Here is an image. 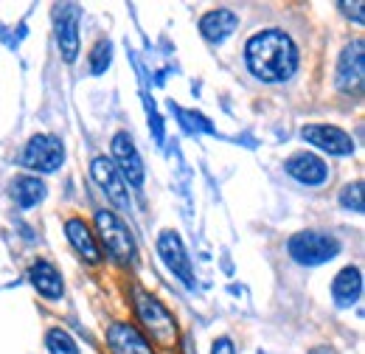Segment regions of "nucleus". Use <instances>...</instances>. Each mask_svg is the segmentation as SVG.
Segmentation results:
<instances>
[{
    "mask_svg": "<svg viewBox=\"0 0 365 354\" xmlns=\"http://www.w3.org/2000/svg\"><path fill=\"white\" fill-rule=\"evenodd\" d=\"M245 62L250 74L267 85L287 82L298 71V48L281 29H267L253 34L245 45Z\"/></svg>",
    "mask_w": 365,
    "mask_h": 354,
    "instance_id": "nucleus-1",
    "label": "nucleus"
},
{
    "mask_svg": "<svg viewBox=\"0 0 365 354\" xmlns=\"http://www.w3.org/2000/svg\"><path fill=\"white\" fill-rule=\"evenodd\" d=\"M96 228H98V239L104 245V251L121 262V265H130L135 259V242H133V233L124 222L118 220L113 211L101 208L96 211Z\"/></svg>",
    "mask_w": 365,
    "mask_h": 354,
    "instance_id": "nucleus-2",
    "label": "nucleus"
},
{
    "mask_svg": "<svg viewBox=\"0 0 365 354\" xmlns=\"http://www.w3.org/2000/svg\"><path fill=\"white\" fill-rule=\"evenodd\" d=\"M289 256L298 262V265H307V267H315L323 265L329 259H334L340 253V242L329 233H318V231H301L289 239L287 245Z\"/></svg>",
    "mask_w": 365,
    "mask_h": 354,
    "instance_id": "nucleus-3",
    "label": "nucleus"
},
{
    "mask_svg": "<svg viewBox=\"0 0 365 354\" xmlns=\"http://www.w3.org/2000/svg\"><path fill=\"white\" fill-rule=\"evenodd\" d=\"M135 310L138 318L143 320V326L163 343V346H172L175 338H178V326H175V318L172 312L166 310L155 295L143 293V290H135Z\"/></svg>",
    "mask_w": 365,
    "mask_h": 354,
    "instance_id": "nucleus-4",
    "label": "nucleus"
},
{
    "mask_svg": "<svg viewBox=\"0 0 365 354\" xmlns=\"http://www.w3.org/2000/svg\"><path fill=\"white\" fill-rule=\"evenodd\" d=\"M65 161V146L56 135H34L23 149V166L34 172H56Z\"/></svg>",
    "mask_w": 365,
    "mask_h": 354,
    "instance_id": "nucleus-5",
    "label": "nucleus"
},
{
    "mask_svg": "<svg viewBox=\"0 0 365 354\" xmlns=\"http://www.w3.org/2000/svg\"><path fill=\"white\" fill-rule=\"evenodd\" d=\"M91 175H93V180H96L101 188H104V194L110 197V203H113L115 208L130 211L133 200H130V191H127V180L121 177V172L115 169V163H113L110 158H104V155L93 158Z\"/></svg>",
    "mask_w": 365,
    "mask_h": 354,
    "instance_id": "nucleus-6",
    "label": "nucleus"
},
{
    "mask_svg": "<svg viewBox=\"0 0 365 354\" xmlns=\"http://www.w3.org/2000/svg\"><path fill=\"white\" fill-rule=\"evenodd\" d=\"M158 251L163 256L166 267L180 278L185 287H194V267H191V259L185 253V245H182L180 233L178 231H163L158 236Z\"/></svg>",
    "mask_w": 365,
    "mask_h": 354,
    "instance_id": "nucleus-7",
    "label": "nucleus"
},
{
    "mask_svg": "<svg viewBox=\"0 0 365 354\" xmlns=\"http://www.w3.org/2000/svg\"><path fill=\"white\" fill-rule=\"evenodd\" d=\"M365 76V43L354 40L351 45L343 48L340 62H337V88L346 93H357L363 88Z\"/></svg>",
    "mask_w": 365,
    "mask_h": 354,
    "instance_id": "nucleus-8",
    "label": "nucleus"
},
{
    "mask_svg": "<svg viewBox=\"0 0 365 354\" xmlns=\"http://www.w3.org/2000/svg\"><path fill=\"white\" fill-rule=\"evenodd\" d=\"M113 163H115V169L121 172V177H124L127 183L143 186L146 169H143V161H140V155H138L135 141L127 133H115V138H113Z\"/></svg>",
    "mask_w": 365,
    "mask_h": 354,
    "instance_id": "nucleus-9",
    "label": "nucleus"
},
{
    "mask_svg": "<svg viewBox=\"0 0 365 354\" xmlns=\"http://www.w3.org/2000/svg\"><path fill=\"white\" fill-rule=\"evenodd\" d=\"M301 138L323 152H329V155H351L354 152L351 135L340 127H331V124H307L301 130Z\"/></svg>",
    "mask_w": 365,
    "mask_h": 354,
    "instance_id": "nucleus-10",
    "label": "nucleus"
},
{
    "mask_svg": "<svg viewBox=\"0 0 365 354\" xmlns=\"http://www.w3.org/2000/svg\"><path fill=\"white\" fill-rule=\"evenodd\" d=\"M56 43L65 62L79 56V9L73 3L56 6Z\"/></svg>",
    "mask_w": 365,
    "mask_h": 354,
    "instance_id": "nucleus-11",
    "label": "nucleus"
},
{
    "mask_svg": "<svg viewBox=\"0 0 365 354\" xmlns=\"http://www.w3.org/2000/svg\"><path fill=\"white\" fill-rule=\"evenodd\" d=\"M284 169H287V175L295 177V180L304 183V186H320V183H326V177H329L326 163L320 161L318 155H312V152H298V155H292V158L284 163Z\"/></svg>",
    "mask_w": 365,
    "mask_h": 354,
    "instance_id": "nucleus-12",
    "label": "nucleus"
},
{
    "mask_svg": "<svg viewBox=\"0 0 365 354\" xmlns=\"http://www.w3.org/2000/svg\"><path fill=\"white\" fill-rule=\"evenodd\" d=\"M107 343L113 354H155L149 340L130 323H113L107 332Z\"/></svg>",
    "mask_w": 365,
    "mask_h": 354,
    "instance_id": "nucleus-13",
    "label": "nucleus"
},
{
    "mask_svg": "<svg viewBox=\"0 0 365 354\" xmlns=\"http://www.w3.org/2000/svg\"><path fill=\"white\" fill-rule=\"evenodd\" d=\"M236 26H239V17L230 9H214L200 20V34L208 43H225L236 31Z\"/></svg>",
    "mask_w": 365,
    "mask_h": 354,
    "instance_id": "nucleus-14",
    "label": "nucleus"
},
{
    "mask_svg": "<svg viewBox=\"0 0 365 354\" xmlns=\"http://www.w3.org/2000/svg\"><path fill=\"white\" fill-rule=\"evenodd\" d=\"M29 278H31V284H34V290L40 293V295H46L51 301H56V298H62V293H65V284H62V275H59V270L46 262V259H37L31 270H29Z\"/></svg>",
    "mask_w": 365,
    "mask_h": 354,
    "instance_id": "nucleus-15",
    "label": "nucleus"
},
{
    "mask_svg": "<svg viewBox=\"0 0 365 354\" xmlns=\"http://www.w3.org/2000/svg\"><path fill=\"white\" fill-rule=\"evenodd\" d=\"M331 295H334L337 307H351V304H357V298L363 295V273H360L357 267H343V270L334 275Z\"/></svg>",
    "mask_w": 365,
    "mask_h": 354,
    "instance_id": "nucleus-16",
    "label": "nucleus"
},
{
    "mask_svg": "<svg viewBox=\"0 0 365 354\" xmlns=\"http://www.w3.org/2000/svg\"><path fill=\"white\" fill-rule=\"evenodd\" d=\"M65 233L73 245V251L88 262V265H98L101 262V251H98V242L91 233V228L82 220H68L65 222Z\"/></svg>",
    "mask_w": 365,
    "mask_h": 354,
    "instance_id": "nucleus-17",
    "label": "nucleus"
},
{
    "mask_svg": "<svg viewBox=\"0 0 365 354\" xmlns=\"http://www.w3.org/2000/svg\"><path fill=\"white\" fill-rule=\"evenodd\" d=\"M11 200L20 208H34L37 203L46 200V183L34 175H23L11 183Z\"/></svg>",
    "mask_w": 365,
    "mask_h": 354,
    "instance_id": "nucleus-18",
    "label": "nucleus"
},
{
    "mask_svg": "<svg viewBox=\"0 0 365 354\" xmlns=\"http://www.w3.org/2000/svg\"><path fill=\"white\" fill-rule=\"evenodd\" d=\"M46 343H48V352L51 354H79L76 340H73L65 329H51L46 338Z\"/></svg>",
    "mask_w": 365,
    "mask_h": 354,
    "instance_id": "nucleus-19",
    "label": "nucleus"
},
{
    "mask_svg": "<svg viewBox=\"0 0 365 354\" xmlns=\"http://www.w3.org/2000/svg\"><path fill=\"white\" fill-rule=\"evenodd\" d=\"M110 59H113V45L107 40H98L91 54V74H96V76L104 74L110 68Z\"/></svg>",
    "mask_w": 365,
    "mask_h": 354,
    "instance_id": "nucleus-20",
    "label": "nucleus"
},
{
    "mask_svg": "<svg viewBox=\"0 0 365 354\" xmlns=\"http://www.w3.org/2000/svg\"><path fill=\"white\" fill-rule=\"evenodd\" d=\"M340 203H343V208H351L354 214H363V183L357 180V183H351V186H346L343 191H340Z\"/></svg>",
    "mask_w": 365,
    "mask_h": 354,
    "instance_id": "nucleus-21",
    "label": "nucleus"
},
{
    "mask_svg": "<svg viewBox=\"0 0 365 354\" xmlns=\"http://www.w3.org/2000/svg\"><path fill=\"white\" fill-rule=\"evenodd\" d=\"M211 354H236V349H233V340H230V338H220V340L214 343Z\"/></svg>",
    "mask_w": 365,
    "mask_h": 354,
    "instance_id": "nucleus-22",
    "label": "nucleus"
},
{
    "mask_svg": "<svg viewBox=\"0 0 365 354\" xmlns=\"http://www.w3.org/2000/svg\"><path fill=\"white\" fill-rule=\"evenodd\" d=\"M309 354H337V352H334V349H329V346H315Z\"/></svg>",
    "mask_w": 365,
    "mask_h": 354,
    "instance_id": "nucleus-23",
    "label": "nucleus"
}]
</instances>
